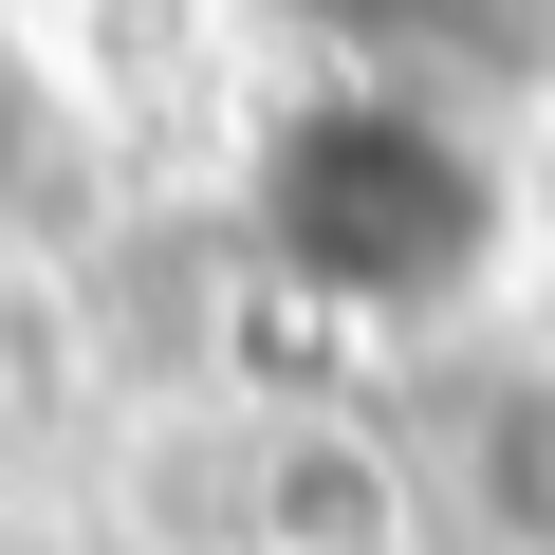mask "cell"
I'll list each match as a JSON object with an SVG mask.
<instances>
[{"instance_id": "277c9868", "label": "cell", "mask_w": 555, "mask_h": 555, "mask_svg": "<svg viewBox=\"0 0 555 555\" xmlns=\"http://www.w3.org/2000/svg\"><path fill=\"white\" fill-rule=\"evenodd\" d=\"M38 149H56V112H38V75L0 56V222H20V185H38Z\"/></svg>"}, {"instance_id": "6da1fadb", "label": "cell", "mask_w": 555, "mask_h": 555, "mask_svg": "<svg viewBox=\"0 0 555 555\" xmlns=\"http://www.w3.org/2000/svg\"><path fill=\"white\" fill-rule=\"evenodd\" d=\"M500 149L481 112L444 93H389V75H297L241 149V241L278 297H315L352 334H426L500 278Z\"/></svg>"}, {"instance_id": "3957f363", "label": "cell", "mask_w": 555, "mask_h": 555, "mask_svg": "<svg viewBox=\"0 0 555 555\" xmlns=\"http://www.w3.org/2000/svg\"><path fill=\"white\" fill-rule=\"evenodd\" d=\"M481 500H500V537H518V555H555V371H537V389H500V426H481Z\"/></svg>"}, {"instance_id": "5b68a950", "label": "cell", "mask_w": 555, "mask_h": 555, "mask_svg": "<svg viewBox=\"0 0 555 555\" xmlns=\"http://www.w3.org/2000/svg\"><path fill=\"white\" fill-rule=\"evenodd\" d=\"M0 555H38V537H0Z\"/></svg>"}, {"instance_id": "7a4b0ae2", "label": "cell", "mask_w": 555, "mask_h": 555, "mask_svg": "<svg viewBox=\"0 0 555 555\" xmlns=\"http://www.w3.org/2000/svg\"><path fill=\"white\" fill-rule=\"evenodd\" d=\"M278 20L315 38V75H389V93H537L555 75V0H278Z\"/></svg>"}]
</instances>
